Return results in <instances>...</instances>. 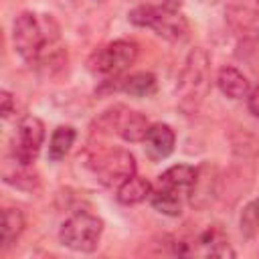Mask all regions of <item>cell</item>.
I'll return each instance as SVG.
<instances>
[{
	"label": "cell",
	"instance_id": "cell-4",
	"mask_svg": "<svg viewBox=\"0 0 259 259\" xmlns=\"http://www.w3.org/2000/svg\"><path fill=\"white\" fill-rule=\"evenodd\" d=\"M138 55H140L138 42L127 38H117L95 49L89 55L87 71L95 77H103L109 81L111 77H117L123 71H127L138 61Z\"/></svg>",
	"mask_w": 259,
	"mask_h": 259
},
{
	"label": "cell",
	"instance_id": "cell-15",
	"mask_svg": "<svg viewBox=\"0 0 259 259\" xmlns=\"http://www.w3.org/2000/svg\"><path fill=\"white\" fill-rule=\"evenodd\" d=\"M196 178V168L190 164H174L168 170H164L158 176V184L162 188H170L176 192H188L190 186L194 184Z\"/></svg>",
	"mask_w": 259,
	"mask_h": 259
},
{
	"label": "cell",
	"instance_id": "cell-25",
	"mask_svg": "<svg viewBox=\"0 0 259 259\" xmlns=\"http://www.w3.org/2000/svg\"><path fill=\"white\" fill-rule=\"evenodd\" d=\"M202 2H204V4H214L217 0H202Z\"/></svg>",
	"mask_w": 259,
	"mask_h": 259
},
{
	"label": "cell",
	"instance_id": "cell-21",
	"mask_svg": "<svg viewBox=\"0 0 259 259\" xmlns=\"http://www.w3.org/2000/svg\"><path fill=\"white\" fill-rule=\"evenodd\" d=\"M239 229L245 239H253L259 233V198L249 200L239 217Z\"/></svg>",
	"mask_w": 259,
	"mask_h": 259
},
{
	"label": "cell",
	"instance_id": "cell-24",
	"mask_svg": "<svg viewBox=\"0 0 259 259\" xmlns=\"http://www.w3.org/2000/svg\"><path fill=\"white\" fill-rule=\"evenodd\" d=\"M182 2H184V0H162L160 4H162V6H166V8H170V10H180Z\"/></svg>",
	"mask_w": 259,
	"mask_h": 259
},
{
	"label": "cell",
	"instance_id": "cell-7",
	"mask_svg": "<svg viewBox=\"0 0 259 259\" xmlns=\"http://www.w3.org/2000/svg\"><path fill=\"white\" fill-rule=\"evenodd\" d=\"M91 170L103 186H119L136 174V158L125 148H107L91 158Z\"/></svg>",
	"mask_w": 259,
	"mask_h": 259
},
{
	"label": "cell",
	"instance_id": "cell-20",
	"mask_svg": "<svg viewBox=\"0 0 259 259\" xmlns=\"http://www.w3.org/2000/svg\"><path fill=\"white\" fill-rule=\"evenodd\" d=\"M180 192L176 190H170V188H162V186H156L150 194V204L166 214V217H180L182 212V204H180Z\"/></svg>",
	"mask_w": 259,
	"mask_h": 259
},
{
	"label": "cell",
	"instance_id": "cell-5",
	"mask_svg": "<svg viewBox=\"0 0 259 259\" xmlns=\"http://www.w3.org/2000/svg\"><path fill=\"white\" fill-rule=\"evenodd\" d=\"M103 235V221L87 210H79L63 221L59 229V241L71 251L93 253L99 247Z\"/></svg>",
	"mask_w": 259,
	"mask_h": 259
},
{
	"label": "cell",
	"instance_id": "cell-14",
	"mask_svg": "<svg viewBox=\"0 0 259 259\" xmlns=\"http://www.w3.org/2000/svg\"><path fill=\"white\" fill-rule=\"evenodd\" d=\"M196 243L202 249V253L208 257H235V251L231 249L229 237L219 225H212L206 231H202L198 235Z\"/></svg>",
	"mask_w": 259,
	"mask_h": 259
},
{
	"label": "cell",
	"instance_id": "cell-18",
	"mask_svg": "<svg viewBox=\"0 0 259 259\" xmlns=\"http://www.w3.org/2000/svg\"><path fill=\"white\" fill-rule=\"evenodd\" d=\"M24 214L16 206H6L2 212V251L10 249L24 231Z\"/></svg>",
	"mask_w": 259,
	"mask_h": 259
},
{
	"label": "cell",
	"instance_id": "cell-1",
	"mask_svg": "<svg viewBox=\"0 0 259 259\" xmlns=\"http://www.w3.org/2000/svg\"><path fill=\"white\" fill-rule=\"evenodd\" d=\"M12 42L18 57L36 69H61L67 65V49L61 42V26L53 14L24 10L12 22Z\"/></svg>",
	"mask_w": 259,
	"mask_h": 259
},
{
	"label": "cell",
	"instance_id": "cell-23",
	"mask_svg": "<svg viewBox=\"0 0 259 259\" xmlns=\"http://www.w3.org/2000/svg\"><path fill=\"white\" fill-rule=\"evenodd\" d=\"M247 109H249L251 115L259 117V83H257V85L249 91V95H247Z\"/></svg>",
	"mask_w": 259,
	"mask_h": 259
},
{
	"label": "cell",
	"instance_id": "cell-22",
	"mask_svg": "<svg viewBox=\"0 0 259 259\" xmlns=\"http://www.w3.org/2000/svg\"><path fill=\"white\" fill-rule=\"evenodd\" d=\"M14 111H16L14 95H12L8 89H2V91H0V113H2V117H4V119H8Z\"/></svg>",
	"mask_w": 259,
	"mask_h": 259
},
{
	"label": "cell",
	"instance_id": "cell-16",
	"mask_svg": "<svg viewBox=\"0 0 259 259\" xmlns=\"http://www.w3.org/2000/svg\"><path fill=\"white\" fill-rule=\"evenodd\" d=\"M152 190H154V186H152L146 178L134 174V176H130L127 180H123V182L117 186L115 198H117L121 204L132 206V204H140V202H144L146 198H150Z\"/></svg>",
	"mask_w": 259,
	"mask_h": 259
},
{
	"label": "cell",
	"instance_id": "cell-12",
	"mask_svg": "<svg viewBox=\"0 0 259 259\" xmlns=\"http://www.w3.org/2000/svg\"><path fill=\"white\" fill-rule=\"evenodd\" d=\"M154 158H168L176 146V134L168 123H152L144 138Z\"/></svg>",
	"mask_w": 259,
	"mask_h": 259
},
{
	"label": "cell",
	"instance_id": "cell-10",
	"mask_svg": "<svg viewBox=\"0 0 259 259\" xmlns=\"http://www.w3.org/2000/svg\"><path fill=\"white\" fill-rule=\"evenodd\" d=\"M219 192V172L217 166L210 162H202L196 168V178L194 184L188 190V200L194 208H206L212 204Z\"/></svg>",
	"mask_w": 259,
	"mask_h": 259
},
{
	"label": "cell",
	"instance_id": "cell-3",
	"mask_svg": "<svg viewBox=\"0 0 259 259\" xmlns=\"http://www.w3.org/2000/svg\"><path fill=\"white\" fill-rule=\"evenodd\" d=\"M127 20L134 26L152 28L158 36L170 42H182L188 38L190 24L180 10H170L162 4H140L127 12Z\"/></svg>",
	"mask_w": 259,
	"mask_h": 259
},
{
	"label": "cell",
	"instance_id": "cell-19",
	"mask_svg": "<svg viewBox=\"0 0 259 259\" xmlns=\"http://www.w3.org/2000/svg\"><path fill=\"white\" fill-rule=\"evenodd\" d=\"M77 138V132L73 125H59L55 127L51 140H49V160L51 162H61L73 148Z\"/></svg>",
	"mask_w": 259,
	"mask_h": 259
},
{
	"label": "cell",
	"instance_id": "cell-17",
	"mask_svg": "<svg viewBox=\"0 0 259 259\" xmlns=\"http://www.w3.org/2000/svg\"><path fill=\"white\" fill-rule=\"evenodd\" d=\"M156 75L150 71H138L127 75L123 81H119V89L130 97H150L156 93Z\"/></svg>",
	"mask_w": 259,
	"mask_h": 259
},
{
	"label": "cell",
	"instance_id": "cell-13",
	"mask_svg": "<svg viewBox=\"0 0 259 259\" xmlns=\"http://www.w3.org/2000/svg\"><path fill=\"white\" fill-rule=\"evenodd\" d=\"M2 174H4V182L12 184L14 188H20V190H36L38 188V174L32 172V164H22L14 156H10V160H6Z\"/></svg>",
	"mask_w": 259,
	"mask_h": 259
},
{
	"label": "cell",
	"instance_id": "cell-9",
	"mask_svg": "<svg viewBox=\"0 0 259 259\" xmlns=\"http://www.w3.org/2000/svg\"><path fill=\"white\" fill-rule=\"evenodd\" d=\"M42 142H45V123L36 115H26L16 125L10 156H14L22 164H34L42 148Z\"/></svg>",
	"mask_w": 259,
	"mask_h": 259
},
{
	"label": "cell",
	"instance_id": "cell-6",
	"mask_svg": "<svg viewBox=\"0 0 259 259\" xmlns=\"http://www.w3.org/2000/svg\"><path fill=\"white\" fill-rule=\"evenodd\" d=\"M95 125L99 132L115 134L125 142H144L152 123L140 111H134L125 105H113L95 119Z\"/></svg>",
	"mask_w": 259,
	"mask_h": 259
},
{
	"label": "cell",
	"instance_id": "cell-8",
	"mask_svg": "<svg viewBox=\"0 0 259 259\" xmlns=\"http://www.w3.org/2000/svg\"><path fill=\"white\" fill-rule=\"evenodd\" d=\"M225 22L241 42L259 40V0H225Z\"/></svg>",
	"mask_w": 259,
	"mask_h": 259
},
{
	"label": "cell",
	"instance_id": "cell-2",
	"mask_svg": "<svg viewBox=\"0 0 259 259\" xmlns=\"http://www.w3.org/2000/svg\"><path fill=\"white\" fill-rule=\"evenodd\" d=\"M210 89V57L204 49L196 47L186 55L182 65L178 85H176V99L178 107L184 113H194Z\"/></svg>",
	"mask_w": 259,
	"mask_h": 259
},
{
	"label": "cell",
	"instance_id": "cell-11",
	"mask_svg": "<svg viewBox=\"0 0 259 259\" xmlns=\"http://www.w3.org/2000/svg\"><path fill=\"white\" fill-rule=\"evenodd\" d=\"M217 85L221 89V93L229 99H243L249 95L251 91V83L249 79L233 65H225L219 69L217 73Z\"/></svg>",
	"mask_w": 259,
	"mask_h": 259
}]
</instances>
